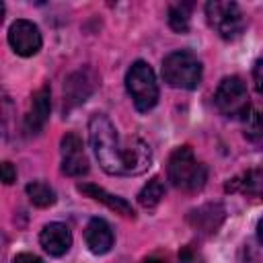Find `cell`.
I'll return each instance as SVG.
<instances>
[{
    "mask_svg": "<svg viewBox=\"0 0 263 263\" xmlns=\"http://www.w3.org/2000/svg\"><path fill=\"white\" fill-rule=\"evenodd\" d=\"M88 140L101 168L109 175H142L152 162L150 146L140 138L121 142L115 125L103 113L90 117Z\"/></svg>",
    "mask_w": 263,
    "mask_h": 263,
    "instance_id": "cell-1",
    "label": "cell"
},
{
    "mask_svg": "<svg viewBox=\"0 0 263 263\" xmlns=\"http://www.w3.org/2000/svg\"><path fill=\"white\" fill-rule=\"evenodd\" d=\"M162 78L175 88L193 90L201 82V62L191 51H173L162 60Z\"/></svg>",
    "mask_w": 263,
    "mask_h": 263,
    "instance_id": "cell-3",
    "label": "cell"
},
{
    "mask_svg": "<svg viewBox=\"0 0 263 263\" xmlns=\"http://www.w3.org/2000/svg\"><path fill=\"white\" fill-rule=\"evenodd\" d=\"M125 88L136 105L138 111H150L156 101H158V84H156V76L152 72V68L138 60L129 66L127 74H125Z\"/></svg>",
    "mask_w": 263,
    "mask_h": 263,
    "instance_id": "cell-4",
    "label": "cell"
},
{
    "mask_svg": "<svg viewBox=\"0 0 263 263\" xmlns=\"http://www.w3.org/2000/svg\"><path fill=\"white\" fill-rule=\"evenodd\" d=\"M253 80H255L257 90L263 95V60L255 62V66H253Z\"/></svg>",
    "mask_w": 263,
    "mask_h": 263,
    "instance_id": "cell-20",
    "label": "cell"
},
{
    "mask_svg": "<svg viewBox=\"0 0 263 263\" xmlns=\"http://www.w3.org/2000/svg\"><path fill=\"white\" fill-rule=\"evenodd\" d=\"M39 242H41L43 251L49 253L51 257H62L72 247V232L66 224L51 222V224L43 226V230L39 234Z\"/></svg>",
    "mask_w": 263,
    "mask_h": 263,
    "instance_id": "cell-10",
    "label": "cell"
},
{
    "mask_svg": "<svg viewBox=\"0 0 263 263\" xmlns=\"http://www.w3.org/2000/svg\"><path fill=\"white\" fill-rule=\"evenodd\" d=\"M95 80H97V76L88 68L70 74L64 84V107L72 109L74 105L84 103L86 97L95 90Z\"/></svg>",
    "mask_w": 263,
    "mask_h": 263,
    "instance_id": "cell-9",
    "label": "cell"
},
{
    "mask_svg": "<svg viewBox=\"0 0 263 263\" xmlns=\"http://www.w3.org/2000/svg\"><path fill=\"white\" fill-rule=\"evenodd\" d=\"M245 138L257 146L263 148V109H249V113L245 115Z\"/></svg>",
    "mask_w": 263,
    "mask_h": 263,
    "instance_id": "cell-16",
    "label": "cell"
},
{
    "mask_svg": "<svg viewBox=\"0 0 263 263\" xmlns=\"http://www.w3.org/2000/svg\"><path fill=\"white\" fill-rule=\"evenodd\" d=\"M144 263H164V261L158 257H148V259H144Z\"/></svg>",
    "mask_w": 263,
    "mask_h": 263,
    "instance_id": "cell-25",
    "label": "cell"
},
{
    "mask_svg": "<svg viewBox=\"0 0 263 263\" xmlns=\"http://www.w3.org/2000/svg\"><path fill=\"white\" fill-rule=\"evenodd\" d=\"M78 191L84 193L86 197L95 199V201L105 203V205H107L109 210H113L115 214L134 218V208H132L123 197H117V195H113V193H107L103 187H97V185H90V183H80V185H78Z\"/></svg>",
    "mask_w": 263,
    "mask_h": 263,
    "instance_id": "cell-15",
    "label": "cell"
},
{
    "mask_svg": "<svg viewBox=\"0 0 263 263\" xmlns=\"http://www.w3.org/2000/svg\"><path fill=\"white\" fill-rule=\"evenodd\" d=\"M226 189L228 191H238L242 195H251V197H257V199H263V164L253 166V168L245 171L242 175L230 179Z\"/></svg>",
    "mask_w": 263,
    "mask_h": 263,
    "instance_id": "cell-14",
    "label": "cell"
},
{
    "mask_svg": "<svg viewBox=\"0 0 263 263\" xmlns=\"http://www.w3.org/2000/svg\"><path fill=\"white\" fill-rule=\"evenodd\" d=\"M84 240H86V247L90 253L105 255L111 251L115 238H113L111 226L103 218H92L84 228Z\"/></svg>",
    "mask_w": 263,
    "mask_h": 263,
    "instance_id": "cell-12",
    "label": "cell"
},
{
    "mask_svg": "<svg viewBox=\"0 0 263 263\" xmlns=\"http://www.w3.org/2000/svg\"><path fill=\"white\" fill-rule=\"evenodd\" d=\"M25 191H27V197L31 199V203L37 208H49L55 203V191L45 181H33L25 187Z\"/></svg>",
    "mask_w": 263,
    "mask_h": 263,
    "instance_id": "cell-17",
    "label": "cell"
},
{
    "mask_svg": "<svg viewBox=\"0 0 263 263\" xmlns=\"http://www.w3.org/2000/svg\"><path fill=\"white\" fill-rule=\"evenodd\" d=\"M205 16L210 27L222 39H236L245 31V16L236 2L230 0H210L205 4Z\"/></svg>",
    "mask_w": 263,
    "mask_h": 263,
    "instance_id": "cell-5",
    "label": "cell"
},
{
    "mask_svg": "<svg viewBox=\"0 0 263 263\" xmlns=\"http://www.w3.org/2000/svg\"><path fill=\"white\" fill-rule=\"evenodd\" d=\"M62 150V173L68 177H82L88 173V158L84 154L82 140L76 134H66L60 142Z\"/></svg>",
    "mask_w": 263,
    "mask_h": 263,
    "instance_id": "cell-8",
    "label": "cell"
},
{
    "mask_svg": "<svg viewBox=\"0 0 263 263\" xmlns=\"http://www.w3.org/2000/svg\"><path fill=\"white\" fill-rule=\"evenodd\" d=\"M168 25L177 33L189 31V4H175L168 8Z\"/></svg>",
    "mask_w": 263,
    "mask_h": 263,
    "instance_id": "cell-19",
    "label": "cell"
},
{
    "mask_svg": "<svg viewBox=\"0 0 263 263\" xmlns=\"http://www.w3.org/2000/svg\"><path fill=\"white\" fill-rule=\"evenodd\" d=\"M214 103H216V107H218V111L222 115L232 117V119H245V115L251 109L247 84L238 76L222 78V82L216 88Z\"/></svg>",
    "mask_w": 263,
    "mask_h": 263,
    "instance_id": "cell-6",
    "label": "cell"
},
{
    "mask_svg": "<svg viewBox=\"0 0 263 263\" xmlns=\"http://www.w3.org/2000/svg\"><path fill=\"white\" fill-rule=\"evenodd\" d=\"M181 263H201V257L191 249V247H183V251L179 253Z\"/></svg>",
    "mask_w": 263,
    "mask_h": 263,
    "instance_id": "cell-21",
    "label": "cell"
},
{
    "mask_svg": "<svg viewBox=\"0 0 263 263\" xmlns=\"http://www.w3.org/2000/svg\"><path fill=\"white\" fill-rule=\"evenodd\" d=\"M51 92L47 86L39 88L35 95H33V101H31V109L29 113L25 115V129L29 134H39L43 129V125L47 123L49 119V111H51Z\"/></svg>",
    "mask_w": 263,
    "mask_h": 263,
    "instance_id": "cell-11",
    "label": "cell"
},
{
    "mask_svg": "<svg viewBox=\"0 0 263 263\" xmlns=\"http://www.w3.org/2000/svg\"><path fill=\"white\" fill-rule=\"evenodd\" d=\"M14 179H16V171L12 168V164L10 162H2V181L6 185H10V183H14Z\"/></svg>",
    "mask_w": 263,
    "mask_h": 263,
    "instance_id": "cell-22",
    "label": "cell"
},
{
    "mask_svg": "<svg viewBox=\"0 0 263 263\" xmlns=\"http://www.w3.org/2000/svg\"><path fill=\"white\" fill-rule=\"evenodd\" d=\"M257 238H259V242L263 245V218L257 222Z\"/></svg>",
    "mask_w": 263,
    "mask_h": 263,
    "instance_id": "cell-24",
    "label": "cell"
},
{
    "mask_svg": "<svg viewBox=\"0 0 263 263\" xmlns=\"http://www.w3.org/2000/svg\"><path fill=\"white\" fill-rule=\"evenodd\" d=\"M8 43L18 55L29 58L41 49L43 39H41V33L35 23H31L27 18H16L8 29Z\"/></svg>",
    "mask_w": 263,
    "mask_h": 263,
    "instance_id": "cell-7",
    "label": "cell"
},
{
    "mask_svg": "<svg viewBox=\"0 0 263 263\" xmlns=\"http://www.w3.org/2000/svg\"><path fill=\"white\" fill-rule=\"evenodd\" d=\"M224 220V208L220 203H208L189 214V222L195 230L203 234H214Z\"/></svg>",
    "mask_w": 263,
    "mask_h": 263,
    "instance_id": "cell-13",
    "label": "cell"
},
{
    "mask_svg": "<svg viewBox=\"0 0 263 263\" xmlns=\"http://www.w3.org/2000/svg\"><path fill=\"white\" fill-rule=\"evenodd\" d=\"M208 171L205 166L193 156L189 146L177 148L168 158V181L187 193L199 191L205 185Z\"/></svg>",
    "mask_w": 263,
    "mask_h": 263,
    "instance_id": "cell-2",
    "label": "cell"
},
{
    "mask_svg": "<svg viewBox=\"0 0 263 263\" xmlns=\"http://www.w3.org/2000/svg\"><path fill=\"white\" fill-rule=\"evenodd\" d=\"M162 197H164V185H162V181H160L158 177H152V179L140 189V193H138V201H140V205L146 208V210L156 208Z\"/></svg>",
    "mask_w": 263,
    "mask_h": 263,
    "instance_id": "cell-18",
    "label": "cell"
},
{
    "mask_svg": "<svg viewBox=\"0 0 263 263\" xmlns=\"http://www.w3.org/2000/svg\"><path fill=\"white\" fill-rule=\"evenodd\" d=\"M12 263H45L41 257H37V255H33V253H18L14 259H12Z\"/></svg>",
    "mask_w": 263,
    "mask_h": 263,
    "instance_id": "cell-23",
    "label": "cell"
}]
</instances>
